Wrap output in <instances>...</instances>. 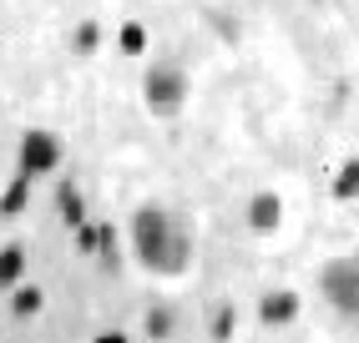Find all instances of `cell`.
Returning <instances> with one entry per match:
<instances>
[{
	"label": "cell",
	"instance_id": "6da1fadb",
	"mask_svg": "<svg viewBox=\"0 0 359 343\" xmlns=\"http://www.w3.org/2000/svg\"><path fill=\"white\" fill-rule=\"evenodd\" d=\"M132 232H137V258L147 267H157V273H182L187 267V232L162 207H142Z\"/></svg>",
	"mask_w": 359,
	"mask_h": 343
},
{
	"label": "cell",
	"instance_id": "7a4b0ae2",
	"mask_svg": "<svg viewBox=\"0 0 359 343\" xmlns=\"http://www.w3.org/2000/svg\"><path fill=\"white\" fill-rule=\"evenodd\" d=\"M142 96H147V106L157 116L182 111V102H187V71L177 61H152L147 66V81H142Z\"/></svg>",
	"mask_w": 359,
	"mask_h": 343
},
{
	"label": "cell",
	"instance_id": "3957f363",
	"mask_svg": "<svg viewBox=\"0 0 359 343\" xmlns=\"http://www.w3.org/2000/svg\"><path fill=\"white\" fill-rule=\"evenodd\" d=\"M324 298L344 313H359V267L349 258H334L324 267Z\"/></svg>",
	"mask_w": 359,
	"mask_h": 343
},
{
	"label": "cell",
	"instance_id": "277c9868",
	"mask_svg": "<svg viewBox=\"0 0 359 343\" xmlns=\"http://www.w3.org/2000/svg\"><path fill=\"white\" fill-rule=\"evenodd\" d=\"M61 167V141L56 132H26V141H20V172L26 177H46V172Z\"/></svg>",
	"mask_w": 359,
	"mask_h": 343
},
{
	"label": "cell",
	"instance_id": "5b68a950",
	"mask_svg": "<svg viewBox=\"0 0 359 343\" xmlns=\"http://www.w3.org/2000/svg\"><path fill=\"white\" fill-rule=\"evenodd\" d=\"M283 223V197L278 192H253L248 197V227L253 232H273Z\"/></svg>",
	"mask_w": 359,
	"mask_h": 343
},
{
	"label": "cell",
	"instance_id": "8992f818",
	"mask_svg": "<svg viewBox=\"0 0 359 343\" xmlns=\"http://www.w3.org/2000/svg\"><path fill=\"white\" fill-rule=\"evenodd\" d=\"M299 293H269V298H263V323H294V318H299Z\"/></svg>",
	"mask_w": 359,
	"mask_h": 343
},
{
	"label": "cell",
	"instance_id": "52a82bcc",
	"mask_svg": "<svg viewBox=\"0 0 359 343\" xmlns=\"http://www.w3.org/2000/svg\"><path fill=\"white\" fill-rule=\"evenodd\" d=\"M329 192H334V202H354L359 197V157H349L339 172H334V187Z\"/></svg>",
	"mask_w": 359,
	"mask_h": 343
},
{
	"label": "cell",
	"instance_id": "ba28073f",
	"mask_svg": "<svg viewBox=\"0 0 359 343\" xmlns=\"http://www.w3.org/2000/svg\"><path fill=\"white\" fill-rule=\"evenodd\" d=\"M116 51H122V56H142V51H147V26H142V20H122V26H116Z\"/></svg>",
	"mask_w": 359,
	"mask_h": 343
},
{
	"label": "cell",
	"instance_id": "9c48e42d",
	"mask_svg": "<svg viewBox=\"0 0 359 343\" xmlns=\"http://www.w3.org/2000/svg\"><path fill=\"white\" fill-rule=\"evenodd\" d=\"M61 217H66V227H81L86 223V202H81L76 182H61Z\"/></svg>",
	"mask_w": 359,
	"mask_h": 343
},
{
	"label": "cell",
	"instance_id": "30bf717a",
	"mask_svg": "<svg viewBox=\"0 0 359 343\" xmlns=\"http://www.w3.org/2000/svg\"><path fill=\"white\" fill-rule=\"evenodd\" d=\"M20 273H26V253L20 248H0V288L20 283Z\"/></svg>",
	"mask_w": 359,
	"mask_h": 343
},
{
	"label": "cell",
	"instance_id": "8fae6325",
	"mask_svg": "<svg viewBox=\"0 0 359 343\" xmlns=\"http://www.w3.org/2000/svg\"><path fill=\"white\" fill-rule=\"evenodd\" d=\"M71 46H76V56H91L102 46V26H97V20H81V26L71 31Z\"/></svg>",
	"mask_w": 359,
	"mask_h": 343
},
{
	"label": "cell",
	"instance_id": "7c38bea8",
	"mask_svg": "<svg viewBox=\"0 0 359 343\" xmlns=\"http://www.w3.org/2000/svg\"><path fill=\"white\" fill-rule=\"evenodd\" d=\"M26 192H31V177H26V172H15L11 187H6V197H0V212H20V207H26Z\"/></svg>",
	"mask_w": 359,
	"mask_h": 343
},
{
	"label": "cell",
	"instance_id": "4fadbf2b",
	"mask_svg": "<svg viewBox=\"0 0 359 343\" xmlns=\"http://www.w3.org/2000/svg\"><path fill=\"white\" fill-rule=\"evenodd\" d=\"M172 323H177L172 308H162V303L147 308V333H152V338H172Z\"/></svg>",
	"mask_w": 359,
	"mask_h": 343
},
{
	"label": "cell",
	"instance_id": "5bb4252c",
	"mask_svg": "<svg viewBox=\"0 0 359 343\" xmlns=\"http://www.w3.org/2000/svg\"><path fill=\"white\" fill-rule=\"evenodd\" d=\"M97 258L107 267H116V227L111 223H97Z\"/></svg>",
	"mask_w": 359,
	"mask_h": 343
},
{
	"label": "cell",
	"instance_id": "9a60e30c",
	"mask_svg": "<svg viewBox=\"0 0 359 343\" xmlns=\"http://www.w3.org/2000/svg\"><path fill=\"white\" fill-rule=\"evenodd\" d=\"M233 323H238V313L223 303L218 313H212V338H228V333H233Z\"/></svg>",
	"mask_w": 359,
	"mask_h": 343
},
{
	"label": "cell",
	"instance_id": "2e32d148",
	"mask_svg": "<svg viewBox=\"0 0 359 343\" xmlns=\"http://www.w3.org/2000/svg\"><path fill=\"white\" fill-rule=\"evenodd\" d=\"M76 248H81V258H97V227H91V223L76 227Z\"/></svg>",
	"mask_w": 359,
	"mask_h": 343
},
{
	"label": "cell",
	"instance_id": "e0dca14e",
	"mask_svg": "<svg viewBox=\"0 0 359 343\" xmlns=\"http://www.w3.org/2000/svg\"><path fill=\"white\" fill-rule=\"evenodd\" d=\"M41 308V288H15V313H36Z\"/></svg>",
	"mask_w": 359,
	"mask_h": 343
},
{
	"label": "cell",
	"instance_id": "ac0fdd59",
	"mask_svg": "<svg viewBox=\"0 0 359 343\" xmlns=\"http://www.w3.org/2000/svg\"><path fill=\"white\" fill-rule=\"evenodd\" d=\"M91 343H132V338H127V333H116V328H111V333H102V338H91Z\"/></svg>",
	"mask_w": 359,
	"mask_h": 343
},
{
	"label": "cell",
	"instance_id": "d6986e66",
	"mask_svg": "<svg viewBox=\"0 0 359 343\" xmlns=\"http://www.w3.org/2000/svg\"><path fill=\"white\" fill-rule=\"evenodd\" d=\"M349 262H354V267H359V248H354V258H349Z\"/></svg>",
	"mask_w": 359,
	"mask_h": 343
}]
</instances>
